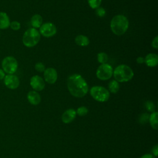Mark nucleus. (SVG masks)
I'll use <instances>...</instances> for the list:
<instances>
[{"label": "nucleus", "instance_id": "nucleus-1", "mask_svg": "<svg viewBox=\"0 0 158 158\" xmlns=\"http://www.w3.org/2000/svg\"><path fill=\"white\" fill-rule=\"evenodd\" d=\"M67 88L70 93L76 98H83L88 92V85L79 74H73L67 79Z\"/></svg>", "mask_w": 158, "mask_h": 158}, {"label": "nucleus", "instance_id": "nucleus-2", "mask_svg": "<svg viewBox=\"0 0 158 158\" xmlns=\"http://www.w3.org/2000/svg\"><path fill=\"white\" fill-rule=\"evenodd\" d=\"M128 20L123 15L114 16L110 22L111 30L116 35H123L128 30Z\"/></svg>", "mask_w": 158, "mask_h": 158}, {"label": "nucleus", "instance_id": "nucleus-3", "mask_svg": "<svg viewBox=\"0 0 158 158\" xmlns=\"http://www.w3.org/2000/svg\"><path fill=\"white\" fill-rule=\"evenodd\" d=\"M113 74L115 80L118 82L128 81L134 75L133 70L125 64H121L116 67L113 71Z\"/></svg>", "mask_w": 158, "mask_h": 158}, {"label": "nucleus", "instance_id": "nucleus-4", "mask_svg": "<svg viewBox=\"0 0 158 158\" xmlns=\"http://www.w3.org/2000/svg\"><path fill=\"white\" fill-rule=\"evenodd\" d=\"M40 33L36 28H30L23 33L22 42L27 48H32L36 46L40 40Z\"/></svg>", "mask_w": 158, "mask_h": 158}, {"label": "nucleus", "instance_id": "nucleus-5", "mask_svg": "<svg viewBox=\"0 0 158 158\" xmlns=\"http://www.w3.org/2000/svg\"><path fill=\"white\" fill-rule=\"evenodd\" d=\"M90 94L92 98L99 102H106L109 97V91L105 88L101 86H94L90 89Z\"/></svg>", "mask_w": 158, "mask_h": 158}, {"label": "nucleus", "instance_id": "nucleus-6", "mask_svg": "<svg viewBox=\"0 0 158 158\" xmlns=\"http://www.w3.org/2000/svg\"><path fill=\"white\" fill-rule=\"evenodd\" d=\"M2 69L7 74H14L18 69V62L13 56L5 57L1 62Z\"/></svg>", "mask_w": 158, "mask_h": 158}, {"label": "nucleus", "instance_id": "nucleus-7", "mask_svg": "<svg viewBox=\"0 0 158 158\" xmlns=\"http://www.w3.org/2000/svg\"><path fill=\"white\" fill-rule=\"evenodd\" d=\"M113 68L109 64H101L96 70L97 77L101 80H107L110 78L113 75Z\"/></svg>", "mask_w": 158, "mask_h": 158}, {"label": "nucleus", "instance_id": "nucleus-8", "mask_svg": "<svg viewBox=\"0 0 158 158\" xmlns=\"http://www.w3.org/2000/svg\"><path fill=\"white\" fill-rule=\"evenodd\" d=\"M40 33L46 38H49L56 35L57 29L54 24L51 22H46L40 27Z\"/></svg>", "mask_w": 158, "mask_h": 158}, {"label": "nucleus", "instance_id": "nucleus-9", "mask_svg": "<svg viewBox=\"0 0 158 158\" xmlns=\"http://www.w3.org/2000/svg\"><path fill=\"white\" fill-rule=\"evenodd\" d=\"M3 80L5 86L10 89H15L19 86L20 80L14 74H7Z\"/></svg>", "mask_w": 158, "mask_h": 158}, {"label": "nucleus", "instance_id": "nucleus-10", "mask_svg": "<svg viewBox=\"0 0 158 158\" xmlns=\"http://www.w3.org/2000/svg\"><path fill=\"white\" fill-rule=\"evenodd\" d=\"M30 84L35 91H42L45 86L44 80L39 75H33L30 78Z\"/></svg>", "mask_w": 158, "mask_h": 158}, {"label": "nucleus", "instance_id": "nucleus-11", "mask_svg": "<svg viewBox=\"0 0 158 158\" xmlns=\"http://www.w3.org/2000/svg\"><path fill=\"white\" fill-rule=\"evenodd\" d=\"M44 80L49 84L54 83L57 79V72L54 68L49 67L44 71Z\"/></svg>", "mask_w": 158, "mask_h": 158}, {"label": "nucleus", "instance_id": "nucleus-12", "mask_svg": "<svg viewBox=\"0 0 158 158\" xmlns=\"http://www.w3.org/2000/svg\"><path fill=\"white\" fill-rule=\"evenodd\" d=\"M77 115L76 111L73 109L66 110L62 115V120L64 123H69L75 118Z\"/></svg>", "mask_w": 158, "mask_h": 158}, {"label": "nucleus", "instance_id": "nucleus-13", "mask_svg": "<svg viewBox=\"0 0 158 158\" xmlns=\"http://www.w3.org/2000/svg\"><path fill=\"white\" fill-rule=\"evenodd\" d=\"M27 99L31 104L36 106L41 102V96L36 91H30L27 94Z\"/></svg>", "mask_w": 158, "mask_h": 158}, {"label": "nucleus", "instance_id": "nucleus-14", "mask_svg": "<svg viewBox=\"0 0 158 158\" xmlns=\"http://www.w3.org/2000/svg\"><path fill=\"white\" fill-rule=\"evenodd\" d=\"M144 62L149 67H156L158 64V56L156 54L149 53L145 57Z\"/></svg>", "mask_w": 158, "mask_h": 158}, {"label": "nucleus", "instance_id": "nucleus-15", "mask_svg": "<svg viewBox=\"0 0 158 158\" xmlns=\"http://www.w3.org/2000/svg\"><path fill=\"white\" fill-rule=\"evenodd\" d=\"M10 20L9 15L5 12H0V29L6 30L10 27Z\"/></svg>", "mask_w": 158, "mask_h": 158}, {"label": "nucleus", "instance_id": "nucleus-16", "mask_svg": "<svg viewBox=\"0 0 158 158\" xmlns=\"http://www.w3.org/2000/svg\"><path fill=\"white\" fill-rule=\"evenodd\" d=\"M43 23V18L40 14L33 15L30 19V23L33 28H40Z\"/></svg>", "mask_w": 158, "mask_h": 158}, {"label": "nucleus", "instance_id": "nucleus-17", "mask_svg": "<svg viewBox=\"0 0 158 158\" xmlns=\"http://www.w3.org/2000/svg\"><path fill=\"white\" fill-rule=\"evenodd\" d=\"M75 41L76 44L80 46H86L89 43V38L86 36L83 35L77 36L75 39Z\"/></svg>", "mask_w": 158, "mask_h": 158}, {"label": "nucleus", "instance_id": "nucleus-18", "mask_svg": "<svg viewBox=\"0 0 158 158\" xmlns=\"http://www.w3.org/2000/svg\"><path fill=\"white\" fill-rule=\"evenodd\" d=\"M158 113L157 112H153L149 117V122L151 127L154 130H157L158 127V120H157Z\"/></svg>", "mask_w": 158, "mask_h": 158}, {"label": "nucleus", "instance_id": "nucleus-19", "mask_svg": "<svg viewBox=\"0 0 158 158\" xmlns=\"http://www.w3.org/2000/svg\"><path fill=\"white\" fill-rule=\"evenodd\" d=\"M109 90L112 93H117L120 88V85L118 81L115 80H113L110 81L108 84Z\"/></svg>", "mask_w": 158, "mask_h": 158}, {"label": "nucleus", "instance_id": "nucleus-20", "mask_svg": "<svg viewBox=\"0 0 158 158\" xmlns=\"http://www.w3.org/2000/svg\"><path fill=\"white\" fill-rule=\"evenodd\" d=\"M97 59H98V62L101 63V64H105L108 60V56L106 53H105L104 52H99L98 54Z\"/></svg>", "mask_w": 158, "mask_h": 158}, {"label": "nucleus", "instance_id": "nucleus-21", "mask_svg": "<svg viewBox=\"0 0 158 158\" xmlns=\"http://www.w3.org/2000/svg\"><path fill=\"white\" fill-rule=\"evenodd\" d=\"M101 2L102 0H88V3L92 9H97L100 7Z\"/></svg>", "mask_w": 158, "mask_h": 158}, {"label": "nucleus", "instance_id": "nucleus-22", "mask_svg": "<svg viewBox=\"0 0 158 158\" xmlns=\"http://www.w3.org/2000/svg\"><path fill=\"white\" fill-rule=\"evenodd\" d=\"M88 112V110L85 106H81L78 107L76 111V113L79 116H85Z\"/></svg>", "mask_w": 158, "mask_h": 158}, {"label": "nucleus", "instance_id": "nucleus-23", "mask_svg": "<svg viewBox=\"0 0 158 158\" xmlns=\"http://www.w3.org/2000/svg\"><path fill=\"white\" fill-rule=\"evenodd\" d=\"M145 107L146 110H148L149 112H155V109H156L155 105L154 102L151 101H147L145 102Z\"/></svg>", "mask_w": 158, "mask_h": 158}, {"label": "nucleus", "instance_id": "nucleus-24", "mask_svg": "<svg viewBox=\"0 0 158 158\" xmlns=\"http://www.w3.org/2000/svg\"><path fill=\"white\" fill-rule=\"evenodd\" d=\"M12 30L17 31L19 30L20 27H21V25L20 23L19 22L17 21V20H14L12 22H10V27H9Z\"/></svg>", "mask_w": 158, "mask_h": 158}, {"label": "nucleus", "instance_id": "nucleus-25", "mask_svg": "<svg viewBox=\"0 0 158 158\" xmlns=\"http://www.w3.org/2000/svg\"><path fill=\"white\" fill-rule=\"evenodd\" d=\"M149 115L147 113H144L141 115L139 118V122L141 124H146L149 121Z\"/></svg>", "mask_w": 158, "mask_h": 158}, {"label": "nucleus", "instance_id": "nucleus-26", "mask_svg": "<svg viewBox=\"0 0 158 158\" xmlns=\"http://www.w3.org/2000/svg\"><path fill=\"white\" fill-rule=\"evenodd\" d=\"M35 69L38 72H44L45 70V65L42 62H37L35 65Z\"/></svg>", "mask_w": 158, "mask_h": 158}, {"label": "nucleus", "instance_id": "nucleus-27", "mask_svg": "<svg viewBox=\"0 0 158 158\" xmlns=\"http://www.w3.org/2000/svg\"><path fill=\"white\" fill-rule=\"evenodd\" d=\"M96 14L99 17H102L104 16H105L106 15V10L101 7H99L97 9H96Z\"/></svg>", "mask_w": 158, "mask_h": 158}, {"label": "nucleus", "instance_id": "nucleus-28", "mask_svg": "<svg viewBox=\"0 0 158 158\" xmlns=\"http://www.w3.org/2000/svg\"><path fill=\"white\" fill-rule=\"evenodd\" d=\"M151 45L152 46V48H154V49H157L158 48V37L157 36H156L152 40Z\"/></svg>", "mask_w": 158, "mask_h": 158}, {"label": "nucleus", "instance_id": "nucleus-29", "mask_svg": "<svg viewBox=\"0 0 158 158\" xmlns=\"http://www.w3.org/2000/svg\"><path fill=\"white\" fill-rule=\"evenodd\" d=\"M152 155L155 157H157L158 155V146L156 144L155 145L152 149Z\"/></svg>", "mask_w": 158, "mask_h": 158}, {"label": "nucleus", "instance_id": "nucleus-30", "mask_svg": "<svg viewBox=\"0 0 158 158\" xmlns=\"http://www.w3.org/2000/svg\"><path fill=\"white\" fill-rule=\"evenodd\" d=\"M139 158H156V157L151 154H146L141 156Z\"/></svg>", "mask_w": 158, "mask_h": 158}, {"label": "nucleus", "instance_id": "nucleus-31", "mask_svg": "<svg viewBox=\"0 0 158 158\" xmlns=\"http://www.w3.org/2000/svg\"><path fill=\"white\" fill-rule=\"evenodd\" d=\"M6 76L5 72H4V70L2 69H0V80H2Z\"/></svg>", "mask_w": 158, "mask_h": 158}, {"label": "nucleus", "instance_id": "nucleus-32", "mask_svg": "<svg viewBox=\"0 0 158 158\" xmlns=\"http://www.w3.org/2000/svg\"><path fill=\"white\" fill-rule=\"evenodd\" d=\"M136 62L138 64H143L144 62V59L143 57H138L136 59Z\"/></svg>", "mask_w": 158, "mask_h": 158}, {"label": "nucleus", "instance_id": "nucleus-33", "mask_svg": "<svg viewBox=\"0 0 158 158\" xmlns=\"http://www.w3.org/2000/svg\"><path fill=\"white\" fill-rule=\"evenodd\" d=\"M0 35H1V33H0Z\"/></svg>", "mask_w": 158, "mask_h": 158}]
</instances>
